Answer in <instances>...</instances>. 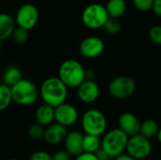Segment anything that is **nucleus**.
<instances>
[{
	"mask_svg": "<svg viewBox=\"0 0 161 160\" xmlns=\"http://www.w3.org/2000/svg\"><path fill=\"white\" fill-rule=\"evenodd\" d=\"M68 87L58 77L45 79L40 88V96L43 103L54 108L63 104L68 97Z\"/></svg>",
	"mask_w": 161,
	"mask_h": 160,
	"instance_id": "f257e3e1",
	"label": "nucleus"
},
{
	"mask_svg": "<svg viewBox=\"0 0 161 160\" xmlns=\"http://www.w3.org/2000/svg\"><path fill=\"white\" fill-rule=\"evenodd\" d=\"M58 78L68 88H77L86 79V70L76 59H67L58 68Z\"/></svg>",
	"mask_w": 161,
	"mask_h": 160,
	"instance_id": "f03ea898",
	"label": "nucleus"
},
{
	"mask_svg": "<svg viewBox=\"0 0 161 160\" xmlns=\"http://www.w3.org/2000/svg\"><path fill=\"white\" fill-rule=\"evenodd\" d=\"M128 136L120 128H114L103 135L101 140V147L113 159L122 155L126 150Z\"/></svg>",
	"mask_w": 161,
	"mask_h": 160,
	"instance_id": "7ed1b4c3",
	"label": "nucleus"
},
{
	"mask_svg": "<svg viewBox=\"0 0 161 160\" xmlns=\"http://www.w3.org/2000/svg\"><path fill=\"white\" fill-rule=\"evenodd\" d=\"M12 100L20 106H30L37 102L40 96V90L28 79H21L10 87Z\"/></svg>",
	"mask_w": 161,
	"mask_h": 160,
	"instance_id": "20e7f679",
	"label": "nucleus"
},
{
	"mask_svg": "<svg viewBox=\"0 0 161 160\" xmlns=\"http://www.w3.org/2000/svg\"><path fill=\"white\" fill-rule=\"evenodd\" d=\"M81 126L85 134L101 137L107 131L108 121L102 111L96 108H90L82 115Z\"/></svg>",
	"mask_w": 161,
	"mask_h": 160,
	"instance_id": "39448f33",
	"label": "nucleus"
},
{
	"mask_svg": "<svg viewBox=\"0 0 161 160\" xmlns=\"http://www.w3.org/2000/svg\"><path fill=\"white\" fill-rule=\"evenodd\" d=\"M108 17L106 7L98 3L87 6L81 14L83 25L90 29H99L103 27Z\"/></svg>",
	"mask_w": 161,
	"mask_h": 160,
	"instance_id": "423d86ee",
	"label": "nucleus"
},
{
	"mask_svg": "<svg viewBox=\"0 0 161 160\" xmlns=\"http://www.w3.org/2000/svg\"><path fill=\"white\" fill-rule=\"evenodd\" d=\"M108 89L113 98L125 100L130 98L135 93L137 85L132 77L128 75H119L110 81Z\"/></svg>",
	"mask_w": 161,
	"mask_h": 160,
	"instance_id": "0eeeda50",
	"label": "nucleus"
},
{
	"mask_svg": "<svg viewBox=\"0 0 161 160\" xmlns=\"http://www.w3.org/2000/svg\"><path fill=\"white\" fill-rule=\"evenodd\" d=\"M125 151L128 155L137 160H143L151 155L152 144L149 139L139 133L128 138Z\"/></svg>",
	"mask_w": 161,
	"mask_h": 160,
	"instance_id": "6e6552de",
	"label": "nucleus"
},
{
	"mask_svg": "<svg viewBox=\"0 0 161 160\" xmlns=\"http://www.w3.org/2000/svg\"><path fill=\"white\" fill-rule=\"evenodd\" d=\"M39 21V10L36 6L32 4L22 5L15 15V23L17 26L25 28L27 30L32 29Z\"/></svg>",
	"mask_w": 161,
	"mask_h": 160,
	"instance_id": "1a4fd4ad",
	"label": "nucleus"
},
{
	"mask_svg": "<svg viewBox=\"0 0 161 160\" xmlns=\"http://www.w3.org/2000/svg\"><path fill=\"white\" fill-rule=\"evenodd\" d=\"M79 114L76 108L71 104L63 103L55 108V122L65 127L73 126L78 121Z\"/></svg>",
	"mask_w": 161,
	"mask_h": 160,
	"instance_id": "9d476101",
	"label": "nucleus"
},
{
	"mask_svg": "<svg viewBox=\"0 0 161 160\" xmlns=\"http://www.w3.org/2000/svg\"><path fill=\"white\" fill-rule=\"evenodd\" d=\"M105 49L103 40L97 36H89L79 44V52L86 58H95L101 56Z\"/></svg>",
	"mask_w": 161,
	"mask_h": 160,
	"instance_id": "9b49d317",
	"label": "nucleus"
},
{
	"mask_svg": "<svg viewBox=\"0 0 161 160\" xmlns=\"http://www.w3.org/2000/svg\"><path fill=\"white\" fill-rule=\"evenodd\" d=\"M76 89L77 97L84 104L94 103L100 95L99 85L92 79H85Z\"/></svg>",
	"mask_w": 161,
	"mask_h": 160,
	"instance_id": "f8f14e48",
	"label": "nucleus"
},
{
	"mask_svg": "<svg viewBox=\"0 0 161 160\" xmlns=\"http://www.w3.org/2000/svg\"><path fill=\"white\" fill-rule=\"evenodd\" d=\"M142 122L139 118L131 112H124L118 119L119 128L123 130L128 137L137 135L140 133Z\"/></svg>",
	"mask_w": 161,
	"mask_h": 160,
	"instance_id": "ddd939ff",
	"label": "nucleus"
},
{
	"mask_svg": "<svg viewBox=\"0 0 161 160\" xmlns=\"http://www.w3.org/2000/svg\"><path fill=\"white\" fill-rule=\"evenodd\" d=\"M83 140H84V135L79 131L73 130L71 132H68L63 141L65 150L72 157L79 156L84 152Z\"/></svg>",
	"mask_w": 161,
	"mask_h": 160,
	"instance_id": "4468645a",
	"label": "nucleus"
},
{
	"mask_svg": "<svg viewBox=\"0 0 161 160\" xmlns=\"http://www.w3.org/2000/svg\"><path fill=\"white\" fill-rule=\"evenodd\" d=\"M67 133V127L60 124L53 123L50 125L46 126L44 130L43 140L46 143L50 145H57L64 141Z\"/></svg>",
	"mask_w": 161,
	"mask_h": 160,
	"instance_id": "2eb2a0df",
	"label": "nucleus"
},
{
	"mask_svg": "<svg viewBox=\"0 0 161 160\" xmlns=\"http://www.w3.org/2000/svg\"><path fill=\"white\" fill-rule=\"evenodd\" d=\"M35 120L44 127L50 125L55 122V108L45 103L41 105L35 112Z\"/></svg>",
	"mask_w": 161,
	"mask_h": 160,
	"instance_id": "dca6fc26",
	"label": "nucleus"
},
{
	"mask_svg": "<svg viewBox=\"0 0 161 160\" xmlns=\"http://www.w3.org/2000/svg\"><path fill=\"white\" fill-rule=\"evenodd\" d=\"M15 28H16L15 19L8 13L1 12L0 13V41L10 38Z\"/></svg>",
	"mask_w": 161,
	"mask_h": 160,
	"instance_id": "f3484780",
	"label": "nucleus"
},
{
	"mask_svg": "<svg viewBox=\"0 0 161 160\" xmlns=\"http://www.w3.org/2000/svg\"><path fill=\"white\" fill-rule=\"evenodd\" d=\"M105 7L109 17L119 19L125 13L127 4L125 0H108Z\"/></svg>",
	"mask_w": 161,
	"mask_h": 160,
	"instance_id": "a211bd4d",
	"label": "nucleus"
},
{
	"mask_svg": "<svg viewBox=\"0 0 161 160\" xmlns=\"http://www.w3.org/2000/svg\"><path fill=\"white\" fill-rule=\"evenodd\" d=\"M3 83L8 87H12L21 79H23V74L21 70L16 66L8 67L3 74Z\"/></svg>",
	"mask_w": 161,
	"mask_h": 160,
	"instance_id": "6ab92c4d",
	"label": "nucleus"
},
{
	"mask_svg": "<svg viewBox=\"0 0 161 160\" xmlns=\"http://www.w3.org/2000/svg\"><path fill=\"white\" fill-rule=\"evenodd\" d=\"M159 130L158 124L153 119H146L141 124L140 134L147 139H153L157 137L158 132Z\"/></svg>",
	"mask_w": 161,
	"mask_h": 160,
	"instance_id": "aec40b11",
	"label": "nucleus"
},
{
	"mask_svg": "<svg viewBox=\"0 0 161 160\" xmlns=\"http://www.w3.org/2000/svg\"><path fill=\"white\" fill-rule=\"evenodd\" d=\"M83 147H84V152L95 154L101 148L100 137L85 134L83 140Z\"/></svg>",
	"mask_w": 161,
	"mask_h": 160,
	"instance_id": "412c9836",
	"label": "nucleus"
},
{
	"mask_svg": "<svg viewBox=\"0 0 161 160\" xmlns=\"http://www.w3.org/2000/svg\"><path fill=\"white\" fill-rule=\"evenodd\" d=\"M12 94L10 87L6 84H0V111L6 110L12 102Z\"/></svg>",
	"mask_w": 161,
	"mask_h": 160,
	"instance_id": "4be33fe9",
	"label": "nucleus"
},
{
	"mask_svg": "<svg viewBox=\"0 0 161 160\" xmlns=\"http://www.w3.org/2000/svg\"><path fill=\"white\" fill-rule=\"evenodd\" d=\"M103 28L105 29V31L107 33L111 34V35H115V34L120 33V31L122 30V24L118 18L108 17V19L105 23Z\"/></svg>",
	"mask_w": 161,
	"mask_h": 160,
	"instance_id": "5701e85b",
	"label": "nucleus"
},
{
	"mask_svg": "<svg viewBox=\"0 0 161 160\" xmlns=\"http://www.w3.org/2000/svg\"><path fill=\"white\" fill-rule=\"evenodd\" d=\"M11 38L15 43L24 44L27 41V40L29 38V30L20 27V26H17L14 29V31L11 35Z\"/></svg>",
	"mask_w": 161,
	"mask_h": 160,
	"instance_id": "b1692460",
	"label": "nucleus"
},
{
	"mask_svg": "<svg viewBox=\"0 0 161 160\" xmlns=\"http://www.w3.org/2000/svg\"><path fill=\"white\" fill-rule=\"evenodd\" d=\"M44 126L39 124H32L29 128H28V136L29 138H31L32 140L34 141H40L42 139H43V136H44Z\"/></svg>",
	"mask_w": 161,
	"mask_h": 160,
	"instance_id": "393cba45",
	"label": "nucleus"
},
{
	"mask_svg": "<svg viewBox=\"0 0 161 160\" xmlns=\"http://www.w3.org/2000/svg\"><path fill=\"white\" fill-rule=\"evenodd\" d=\"M135 8L140 11H149L152 10L154 0H132Z\"/></svg>",
	"mask_w": 161,
	"mask_h": 160,
	"instance_id": "a878e982",
	"label": "nucleus"
},
{
	"mask_svg": "<svg viewBox=\"0 0 161 160\" xmlns=\"http://www.w3.org/2000/svg\"><path fill=\"white\" fill-rule=\"evenodd\" d=\"M149 37L154 43L161 45V25L152 26L149 31Z\"/></svg>",
	"mask_w": 161,
	"mask_h": 160,
	"instance_id": "bb28decb",
	"label": "nucleus"
},
{
	"mask_svg": "<svg viewBox=\"0 0 161 160\" xmlns=\"http://www.w3.org/2000/svg\"><path fill=\"white\" fill-rule=\"evenodd\" d=\"M29 160H53V157L45 151H36L31 154Z\"/></svg>",
	"mask_w": 161,
	"mask_h": 160,
	"instance_id": "cd10ccee",
	"label": "nucleus"
},
{
	"mask_svg": "<svg viewBox=\"0 0 161 160\" xmlns=\"http://www.w3.org/2000/svg\"><path fill=\"white\" fill-rule=\"evenodd\" d=\"M71 157L72 156L66 150L58 151L52 156L53 160H71Z\"/></svg>",
	"mask_w": 161,
	"mask_h": 160,
	"instance_id": "c85d7f7f",
	"label": "nucleus"
},
{
	"mask_svg": "<svg viewBox=\"0 0 161 160\" xmlns=\"http://www.w3.org/2000/svg\"><path fill=\"white\" fill-rule=\"evenodd\" d=\"M75 160H99V158L96 157L95 154L83 152V153L80 154L79 156L75 157Z\"/></svg>",
	"mask_w": 161,
	"mask_h": 160,
	"instance_id": "c756f323",
	"label": "nucleus"
},
{
	"mask_svg": "<svg viewBox=\"0 0 161 160\" xmlns=\"http://www.w3.org/2000/svg\"><path fill=\"white\" fill-rule=\"evenodd\" d=\"M152 10L157 16L161 17V0H154Z\"/></svg>",
	"mask_w": 161,
	"mask_h": 160,
	"instance_id": "7c9ffc66",
	"label": "nucleus"
},
{
	"mask_svg": "<svg viewBox=\"0 0 161 160\" xmlns=\"http://www.w3.org/2000/svg\"><path fill=\"white\" fill-rule=\"evenodd\" d=\"M95 155H96V157L99 158V160H109L111 159V157L108 156V154L101 147L96 153H95Z\"/></svg>",
	"mask_w": 161,
	"mask_h": 160,
	"instance_id": "2f4dec72",
	"label": "nucleus"
},
{
	"mask_svg": "<svg viewBox=\"0 0 161 160\" xmlns=\"http://www.w3.org/2000/svg\"><path fill=\"white\" fill-rule=\"evenodd\" d=\"M113 160H137L136 158H134L133 157H131L130 155H128L127 153L126 154H122V155H120V156H118V157H114Z\"/></svg>",
	"mask_w": 161,
	"mask_h": 160,
	"instance_id": "473e14b6",
	"label": "nucleus"
},
{
	"mask_svg": "<svg viewBox=\"0 0 161 160\" xmlns=\"http://www.w3.org/2000/svg\"><path fill=\"white\" fill-rule=\"evenodd\" d=\"M157 139L158 141V142L161 144V128H159L158 132V135H157Z\"/></svg>",
	"mask_w": 161,
	"mask_h": 160,
	"instance_id": "72a5a7b5",
	"label": "nucleus"
},
{
	"mask_svg": "<svg viewBox=\"0 0 161 160\" xmlns=\"http://www.w3.org/2000/svg\"><path fill=\"white\" fill-rule=\"evenodd\" d=\"M9 160H19V159H17V158H11V159H9Z\"/></svg>",
	"mask_w": 161,
	"mask_h": 160,
	"instance_id": "f704fd0d",
	"label": "nucleus"
}]
</instances>
